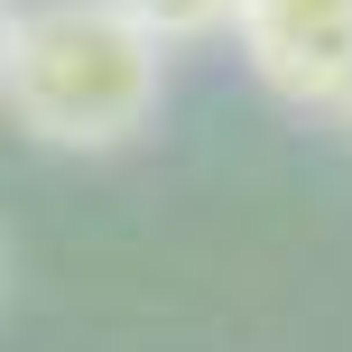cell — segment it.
Here are the masks:
<instances>
[{"label":"cell","mask_w":352,"mask_h":352,"mask_svg":"<svg viewBox=\"0 0 352 352\" xmlns=\"http://www.w3.org/2000/svg\"><path fill=\"white\" fill-rule=\"evenodd\" d=\"M167 102V47L121 19L111 0H19L0 111L37 148L65 158H111L130 148Z\"/></svg>","instance_id":"obj_1"},{"label":"cell","mask_w":352,"mask_h":352,"mask_svg":"<svg viewBox=\"0 0 352 352\" xmlns=\"http://www.w3.org/2000/svg\"><path fill=\"white\" fill-rule=\"evenodd\" d=\"M232 37L278 102L324 121L352 102V0H241Z\"/></svg>","instance_id":"obj_2"},{"label":"cell","mask_w":352,"mask_h":352,"mask_svg":"<svg viewBox=\"0 0 352 352\" xmlns=\"http://www.w3.org/2000/svg\"><path fill=\"white\" fill-rule=\"evenodd\" d=\"M121 19H140L158 47H195V37H232V10L241 0H111Z\"/></svg>","instance_id":"obj_3"},{"label":"cell","mask_w":352,"mask_h":352,"mask_svg":"<svg viewBox=\"0 0 352 352\" xmlns=\"http://www.w3.org/2000/svg\"><path fill=\"white\" fill-rule=\"evenodd\" d=\"M10 37H19V0H0V74H10Z\"/></svg>","instance_id":"obj_4"},{"label":"cell","mask_w":352,"mask_h":352,"mask_svg":"<svg viewBox=\"0 0 352 352\" xmlns=\"http://www.w3.org/2000/svg\"><path fill=\"white\" fill-rule=\"evenodd\" d=\"M0 287H10V250H0Z\"/></svg>","instance_id":"obj_5"},{"label":"cell","mask_w":352,"mask_h":352,"mask_svg":"<svg viewBox=\"0 0 352 352\" xmlns=\"http://www.w3.org/2000/svg\"><path fill=\"white\" fill-rule=\"evenodd\" d=\"M334 121H343V130H352V102H343V111H334Z\"/></svg>","instance_id":"obj_6"}]
</instances>
